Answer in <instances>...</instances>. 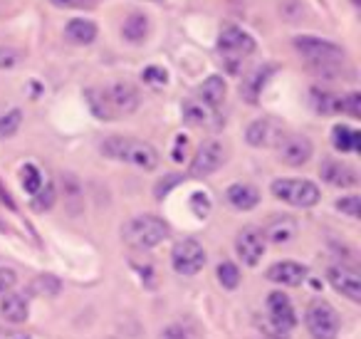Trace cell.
<instances>
[{"instance_id":"cell-1","label":"cell","mask_w":361,"mask_h":339,"mask_svg":"<svg viewBox=\"0 0 361 339\" xmlns=\"http://www.w3.org/2000/svg\"><path fill=\"white\" fill-rule=\"evenodd\" d=\"M295 50L310 62V67L319 75H339V70L346 62V52L336 42L322 40L314 35H300L295 37Z\"/></svg>"},{"instance_id":"cell-2","label":"cell","mask_w":361,"mask_h":339,"mask_svg":"<svg viewBox=\"0 0 361 339\" xmlns=\"http://www.w3.org/2000/svg\"><path fill=\"white\" fill-rule=\"evenodd\" d=\"M102 154L144 171H154L159 166V154H156L154 146L141 139H131V136H109V139H104L102 141Z\"/></svg>"},{"instance_id":"cell-3","label":"cell","mask_w":361,"mask_h":339,"mask_svg":"<svg viewBox=\"0 0 361 339\" xmlns=\"http://www.w3.org/2000/svg\"><path fill=\"white\" fill-rule=\"evenodd\" d=\"M121 238L129 248L136 250H151L159 243H164L169 238V225L159 215H136V218L126 220L124 228H121Z\"/></svg>"},{"instance_id":"cell-4","label":"cell","mask_w":361,"mask_h":339,"mask_svg":"<svg viewBox=\"0 0 361 339\" xmlns=\"http://www.w3.org/2000/svg\"><path fill=\"white\" fill-rule=\"evenodd\" d=\"M218 52L223 57V65L231 75L240 72V65L245 62V57H250L255 52V37L250 32H245L243 28L228 25L218 35Z\"/></svg>"},{"instance_id":"cell-5","label":"cell","mask_w":361,"mask_h":339,"mask_svg":"<svg viewBox=\"0 0 361 339\" xmlns=\"http://www.w3.org/2000/svg\"><path fill=\"white\" fill-rule=\"evenodd\" d=\"M272 196L295 208H312L319 201V189L317 184L307 179H277L272 181Z\"/></svg>"},{"instance_id":"cell-6","label":"cell","mask_w":361,"mask_h":339,"mask_svg":"<svg viewBox=\"0 0 361 339\" xmlns=\"http://www.w3.org/2000/svg\"><path fill=\"white\" fill-rule=\"evenodd\" d=\"M305 322L312 339H336V334H339V314L324 299H314L307 307Z\"/></svg>"},{"instance_id":"cell-7","label":"cell","mask_w":361,"mask_h":339,"mask_svg":"<svg viewBox=\"0 0 361 339\" xmlns=\"http://www.w3.org/2000/svg\"><path fill=\"white\" fill-rule=\"evenodd\" d=\"M171 265H173V270L178 275L191 278V275L201 273L203 265H206V250L193 238L180 240V243H176L173 250H171Z\"/></svg>"},{"instance_id":"cell-8","label":"cell","mask_w":361,"mask_h":339,"mask_svg":"<svg viewBox=\"0 0 361 339\" xmlns=\"http://www.w3.org/2000/svg\"><path fill=\"white\" fill-rule=\"evenodd\" d=\"M223 161H226V149H223V144L216 139H208L198 146L196 156H193L191 166H188V174H191L193 179H206V176L216 174V171L221 169Z\"/></svg>"},{"instance_id":"cell-9","label":"cell","mask_w":361,"mask_h":339,"mask_svg":"<svg viewBox=\"0 0 361 339\" xmlns=\"http://www.w3.org/2000/svg\"><path fill=\"white\" fill-rule=\"evenodd\" d=\"M267 317H270V327L287 339V332L297 324V312L292 307V299L282 292H270L267 297Z\"/></svg>"},{"instance_id":"cell-10","label":"cell","mask_w":361,"mask_h":339,"mask_svg":"<svg viewBox=\"0 0 361 339\" xmlns=\"http://www.w3.org/2000/svg\"><path fill=\"white\" fill-rule=\"evenodd\" d=\"M104 97H106V105H109L111 114H114V119L124 114H134L141 102L139 90H136L131 82H114V85L104 90Z\"/></svg>"},{"instance_id":"cell-11","label":"cell","mask_w":361,"mask_h":339,"mask_svg":"<svg viewBox=\"0 0 361 339\" xmlns=\"http://www.w3.org/2000/svg\"><path fill=\"white\" fill-rule=\"evenodd\" d=\"M265 248H267V240L260 228L247 225V228H243L240 233H238L235 253H238V258L245 265H250V268H255V265L260 263L262 255H265Z\"/></svg>"},{"instance_id":"cell-12","label":"cell","mask_w":361,"mask_h":339,"mask_svg":"<svg viewBox=\"0 0 361 339\" xmlns=\"http://www.w3.org/2000/svg\"><path fill=\"white\" fill-rule=\"evenodd\" d=\"M312 141L302 134H285L277 141V156L287 166H305L312 159Z\"/></svg>"},{"instance_id":"cell-13","label":"cell","mask_w":361,"mask_h":339,"mask_svg":"<svg viewBox=\"0 0 361 339\" xmlns=\"http://www.w3.org/2000/svg\"><path fill=\"white\" fill-rule=\"evenodd\" d=\"M285 136V129L277 119L272 117H262V119H255L245 131V139L250 146L255 149H267V146H277V141Z\"/></svg>"},{"instance_id":"cell-14","label":"cell","mask_w":361,"mask_h":339,"mask_svg":"<svg viewBox=\"0 0 361 339\" xmlns=\"http://www.w3.org/2000/svg\"><path fill=\"white\" fill-rule=\"evenodd\" d=\"M326 280L336 292L346 295L351 302H361V278L356 270L344 268V265H334L326 270Z\"/></svg>"},{"instance_id":"cell-15","label":"cell","mask_w":361,"mask_h":339,"mask_svg":"<svg viewBox=\"0 0 361 339\" xmlns=\"http://www.w3.org/2000/svg\"><path fill=\"white\" fill-rule=\"evenodd\" d=\"M267 280L277 285H285V287H300L307 280V268L295 260H282L267 268Z\"/></svg>"},{"instance_id":"cell-16","label":"cell","mask_w":361,"mask_h":339,"mask_svg":"<svg viewBox=\"0 0 361 339\" xmlns=\"http://www.w3.org/2000/svg\"><path fill=\"white\" fill-rule=\"evenodd\" d=\"M319 174H322V179H324L326 184L336 186V189H351V186L359 184V176H356V171L351 169V166L341 164V161H334V159L322 161Z\"/></svg>"},{"instance_id":"cell-17","label":"cell","mask_w":361,"mask_h":339,"mask_svg":"<svg viewBox=\"0 0 361 339\" xmlns=\"http://www.w3.org/2000/svg\"><path fill=\"white\" fill-rule=\"evenodd\" d=\"M272 75H275V65H262L257 70H252L240 85L243 100L250 102V105H257V100H260L262 90H265V85L270 82Z\"/></svg>"},{"instance_id":"cell-18","label":"cell","mask_w":361,"mask_h":339,"mask_svg":"<svg viewBox=\"0 0 361 339\" xmlns=\"http://www.w3.org/2000/svg\"><path fill=\"white\" fill-rule=\"evenodd\" d=\"M226 198L235 210H252L260 203V191L250 184H233L226 191Z\"/></svg>"},{"instance_id":"cell-19","label":"cell","mask_w":361,"mask_h":339,"mask_svg":"<svg viewBox=\"0 0 361 339\" xmlns=\"http://www.w3.org/2000/svg\"><path fill=\"white\" fill-rule=\"evenodd\" d=\"M226 95H228L226 80L218 75H211L208 80H203L201 87H198V100H201L203 105L211 107V109H218V107L223 105V100H226Z\"/></svg>"},{"instance_id":"cell-20","label":"cell","mask_w":361,"mask_h":339,"mask_svg":"<svg viewBox=\"0 0 361 339\" xmlns=\"http://www.w3.org/2000/svg\"><path fill=\"white\" fill-rule=\"evenodd\" d=\"M0 312L8 322L20 324L27 319V312H30V304H27V297L18 292H6V297L0 299Z\"/></svg>"},{"instance_id":"cell-21","label":"cell","mask_w":361,"mask_h":339,"mask_svg":"<svg viewBox=\"0 0 361 339\" xmlns=\"http://www.w3.org/2000/svg\"><path fill=\"white\" fill-rule=\"evenodd\" d=\"M121 37L131 45H139L149 37V18L144 13H131L121 23Z\"/></svg>"},{"instance_id":"cell-22","label":"cell","mask_w":361,"mask_h":339,"mask_svg":"<svg viewBox=\"0 0 361 339\" xmlns=\"http://www.w3.org/2000/svg\"><path fill=\"white\" fill-rule=\"evenodd\" d=\"M262 235H265V240H270V243L285 245L297 235V220L290 218V215H280V218H275L267 225V230Z\"/></svg>"},{"instance_id":"cell-23","label":"cell","mask_w":361,"mask_h":339,"mask_svg":"<svg viewBox=\"0 0 361 339\" xmlns=\"http://www.w3.org/2000/svg\"><path fill=\"white\" fill-rule=\"evenodd\" d=\"M65 37L75 45H92L97 40V25L85 18H75V20L67 23Z\"/></svg>"},{"instance_id":"cell-24","label":"cell","mask_w":361,"mask_h":339,"mask_svg":"<svg viewBox=\"0 0 361 339\" xmlns=\"http://www.w3.org/2000/svg\"><path fill=\"white\" fill-rule=\"evenodd\" d=\"M180 112H183L186 124H191V126H208V124H213V117H216V109L203 105L201 100H186L183 107H180Z\"/></svg>"},{"instance_id":"cell-25","label":"cell","mask_w":361,"mask_h":339,"mask_svg":"<svg viewBox=\"0 0 361 339\" xmlns=\"http://www.w3.org/2000/svg\"><path fill=\"white\" fill-rule=\"evenodd\" d=\"M359 141H361V134L344 124H336L331 129V144H334L336 151L341 154H349V151H359Z\"/></svg>"},{"instance_id":"cell-26","label":"cell","mask_w":361,"mask_h":339,"mask_svg":"<svg viewBox=\"0 0 361 339\" xmlns=\"http://www.w3.org/2000/svg\"><path fill=\"white\" fill-rule=\"evenodd\" d=\"M312 105L319 114H336L341 112V97L331 95V92L312 90Z\"/></svg>"},{"instance_id":"cell-27","label":"cell","mask_w":361,"mask_h":339,"mask_svg":"<svg viewBox=\"0 0 361 339\" xmlns=\"http://www.w3.org/2000/svg\"><path fill=\"white\" fill-rule=\"evenodd\" d=\"M87 102H90V109L94 112L97 119H114L109 105H106L104 90H87Z\"/></svg>"},{"instance_id":"cell-28","label":"cell","mask_w":361,"mask_h":339,"mask_svg":"<svg viewBox=\"0 0 361 339\" xmlns=\"http://www.w3.org/2000/svg\"><path fill=\"white\" fill-rule=\"evenodd\" d=\"M216 273H218V282L226 290H235L238 285H240V270H238V265L231 263V260H223Z\"/></svg>"},{"instance_id":"cell-29","label":"cell","mask_w":361,"mask_h":339,"mask_svg":"<svg viewBox=\"0 0 361 339\" xmlns=\"http://www.w3.org/2000/svg\"><path fill=\"white\" fill-rule=\"evenodd\" d=\"M55 186L52 184H42L40 191L37 194H32V208L37 210V213H42V210H50L52 206H55Z\"/></svg>"},{"instance_id":"cell-30","label":"cell","mask_w":361,"mask_h":339,"mask_svg":"<svg viewBox=\"0 0 361 339\" xmlns=\"http://www.w3.org/2000/svg\"><path fill=\"white\" fill-rule=\"evenodd\" d=\"M23 124V112L20 109H13L8 114L0 117V139H11V136L18 134Z\"/></svg>"},{"instance_id":"cell-31","label":"cell","mask_w":361,"mask_h":339,"mask_svg":"<svg viewBox=\"0 0 361 339\" xmlns=\"http://www.w3.org/2000/svg\"><path fill=\"white\" fill-rule=\"evenodd\" d=\"M20 181H23V189L27 191V194H37L40 191V186H42V176H40V171H37V166H32V164H25L20 169Z\"/></svg>"},{"instance_id":"cell-32","label":"cell","mask_w":361,"mask_h":339,"mask_svg":"<svg viewBox=\"0 0 361 339\" xmlns=\"http://www.w3.org/2000/svg\"><path fill=\"white\" fill-rule=\"evenodd\" d=\"M159 339H201L198 332L188 324H169V327L161 329Z\"/></svg>"},{"instance_id":"cell-33","label":"cell","mask_w":361,"mask_h":339,"mask_svg":"<svg viewBox=\"0 0 361 339\" xmlns=\"http://www.w3.org/2000/svg\"><path fill=\"white\" fill-rule=\"evenodd\" d=\"M141 80L146 82V85H151L154 90H161V87H166V82H169V72L164 70V67H146L144 72H141Z\"/></svg>"},{"instance_id":"cell-34","label":"cell","mask_w":361,"mask_h":339,"mask_svg":"<svg viewBox=\"0 0 361 339\" xmlns=\"http://www.w3.org/2000/svg\"><path fill=\"white\" fill-rule=\"evenodd\" d=\"M341 112H346L349 117L359 119L361 117V95L359 92H351V95L341 97Z\"/></svg>"},{"instance_id":"cell-35","label":"cell","mask_w":361,"mask_h":339,"mask_svg":"<svg viewBox=\"0 0 361 339\" xmlns=\"http://www.w3.org/2000/svg\"><path fill=\"white\" fill-rule=\"evenodd\" d=\"M336 208H339L341 213L351 215V218H359V213H361V198H359V196H346V198L336 201Z\"/></svg>"},{"instance_id":"cell-36","label":"cell","mask_w":361,"mask_h":339,"mask_svg":"<svg viewBox=\"0 0 361 339\" xmlns=\"http://www.w3.org/2000/svg\"><path fill=\"white\" fill-rule=\"evenodd\" d=\"M20 60H23V55L18 50L0 45V70H13V67L20 65Z\"/></svg>"},{"instance_id":"cell-37","label":"cell","mask_w":361,"mask_h":339,"mask_svg":"<svg viewBox=\"0 0 361 339\" xmlns=\"http://www.w3.org/2000/svg\"><path fill=\"white\" fill-rule=\"evenodd\" d=\"M191 210L198 215V218H206L208 213H211V198H208V194H193L191 196Z\"/></svg>"},{"instance_id":"cell-38","label":"cell","mask_w":361,"mask_h":339,"mask_svg":"<svg viewBox=\"0 0 361 339\" xmlns=\"http://www.w3.org/2000/svg\"><path fill=\"white\" fill-rule=\"evenodd\" d=\"M50 3L57 8H67V11H92L99 0H50Z\"/></svg>"},{"instance_id":"cell-39","label":"cell","mask_w":361,"mask_h":339,"mask_svg":"<svg viewBox=\"0 0 361 339\" xmlns=\"http://www.w3.org/2000/svg\"><path fill=\"white\" fill-rule=\"evenodd\" d=\"M180 181H183V176H178V174H171V176H166V179H161L159 184H156V191H154V194H156V198L161 201L166 194H169L171 189H173V186H178Z\"/></svg>"},{"instance_id":"cell-40","label":"cell","mask_w":361,"mask_h":339,"mask_svg":"<svg viewBox=\"0 0 361 339\" xmlns=\"http://www.w3.org/2000/svg\"><path fill=\"white\" fill-rule=\"evenodd\" d=\"M16 282H18L16 270H11V268H3V270H0V295L11 292V290L16 287Z\"/></svg>"},{"instance_id":"cell-41","label":"cell","mask_w":361,"mask_h":339,"mask_svg":"<svg viewBox=\"0 0 361 339\" xmlns=\"http://www.w3.org/2000/svg\"><path fill=\"white\" fill-rule=\"evenodd\" d=\"M0 339H30V334L20 332V329H8V327H0Z\"/></svg>"},{"instance_id":"cell-42","label":"cell","mask_w":361,"mask_h":339,"mask_svg":"<svg viewBox=\"0 0 361 339\" xmlns=\"http://www.w3.org/2000/svg\"><path fill=\"white\" fill-rule=\"evenodd\" d=\"M186 144H188V139H186V136H178V139H176L173 161H183V154H186Z\"/></svg>"},{"instance_id":"cell-43","label":"cell","mask_w":361,"mask_h":339,"mask_svg":"<svg viewBox=\"0 0 361 339\" xmlns=\"http://www.w3.org/2000/svg\"><path fill=\"white\" fill-rule=\"evenodd\" d=\"M0 201L8 206V208H16V203H13V198H11V194L8 191H3V186H0Z\"/></svg>"},{"instance_id":"cell-44","label":"cell","mask_w":361,"mask_h":339,"mask_svg":"<svg viewBox=\"0 0 361 339\" xmlns=\"http://www.w3.org/2000/svg\"><path fill=\"white\" fill-rule=\"evenodd\" d=\"M231 3H240V0H231Z\"/></svg>"}]
</instances>
